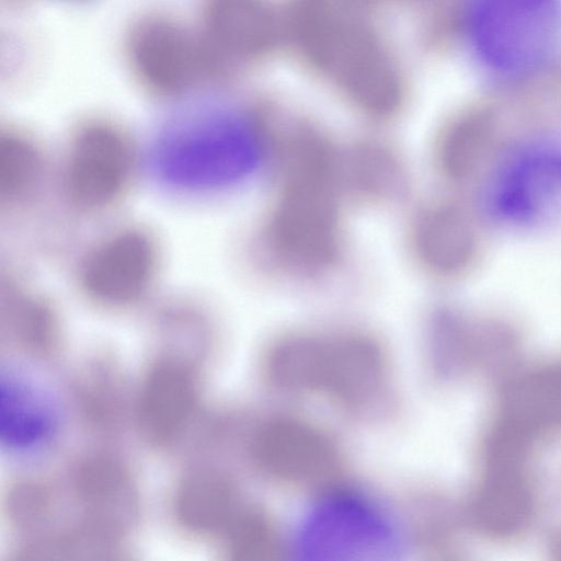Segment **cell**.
<instances>
[{
  "instance_id": "6da1fadb",
  "label": "cell",
  "mask_w": 561,
  "mask_h": 561,
  "mask_svg": "<svg viewBox=\"0 0 561 561\" xmlns=\"http://www.w3.org/2000/svg\"><path fill=\"white\" fill-rule=\"evenodd\" d=\"M282 145V179L266 241L286 266L319 272L330 267L341 251L337 152L309 130Z\"/></svg>"
},
{
  "instance_id": "7a4b0ae2",
  "label": "cell",
  "mask_w": 561,
  "mask_h": 561,
  "mask_svg": "<svg viewBox=\"0 0 561 561\" xmlns=\"http://www.w3.org/2000/svg\"><path fill=\"white\" fill-rule=\"evenodd\" d=\"M263 373L277 390L322 398L360 415L380 412L391 396L388 357L360 333L286 335L266 352Z\"/></svg>"
},
{
  "instance_id": "3957f363",
  "label": "cell",
  "mask_w": 561,
  "mask_h": 561,
  "mask_svg": "<svg viewBox=\"0 0 561 561\" xmlns=\"http://www.w3.org/2000/svg\"><path fill=\"white\" fill-rule=\"evenodd\" d=\"M463 18L472 51L503 79L536 73L559 46L560 0H469Z\"/></svg>"
},
{
  "instance_id": "277c9868",
  "label": "cell",
  "mask_w": 561,
  "mask_h": 561,
  "mask_svg": "<svg viewBox=\"0 0 561 561\" xmlns=\"http://www.w3.org/2000/svg\"><path fill=\"white\" fill-rule=\"evenodd\" d=\"M304 19L306 44L316 59L362 110L387 116L400 103V88L370 34L346 2L312 1Z\"/></svg>"
},
{
  "instance_id": "5b68a950",
  "label": "cell",
  "mask_w": 561,
  "mask_h": 561,
  "mask_svg": "<svg viewBox=\"0 0 561 561\" xmlns=\"http://www.w3.org/2000/svg\"><path fill=\"white\" fill-rule=\"evenodd\" d=\"M249 454L268 479L295 488H328L343 470L334 439L314 424L296 417H273L253 432Z\"/></svg>"
},
{
  "instance_id": "8992f818",
  "label": "cell",
  "mask_w": 561,
  "mask_h": 561,
  "mask_svg": "<svg viewBox=\"0 0 561 561\" xmlns=\"http://www.w3.org/2000/svg\"><path fill=\"white\" fill-rule=\"evenodd\" d=\"M135 167L129 138L117 127L89 123L75 135L66 167V188L73 203L101 208L127 187Z\"/></svg>"
},
{
  "instance_id": "52a82bcc",
  "label": "cell",
  "mask_w": 561,
  "mask_h": 561,
  "mask_svg": "<svg viewBox=\"0 0 561 561\" xmlns=\"http://www.w3.org/2000/svg\"><path fill=\"white\" fill-rule=\"evenodd\" d=\"M158 267L154 241L138 229L121 230L100 242L84 260L80 282L94 300L124 305L142 296Z\"/></svg>"
},
{
  "instance_id": "ba28073f",
  "label": "cell",
  "mask_w": 561,
  "mask_h": 561,
  "mask_svg": "<svg viewBox=\"0 0 561 561\" xmlns=\"http://www.w3.org/2000/svg\"><path fill=\"white\" fill-rule=\"evenodd\" d=\"M198 401L195 370L176 356H164L148 370L137 400V422L156 447L173 444L188 426Z\"/></svg>"
},
{
  "instance_id": "9c48e42d",
  "label": "cell",
  "mask_w": 561,
  "mask_h": 561,
  "mask_svg": "<svg viewBox=\"0 0 561 561\" xmlns=\"http://www.w3.org/2000/svg\"><path fill=\"white\" fill-rule=\"evenodd\" d=\"M73 485L82 524L115 545L138 512V493L127 468L108 455L90 456L78 466Z\"/></svg>"
},
{
  "instance_id": "30bf717a",
  "label": "cell",
  "mask_w": 561,
  "mask_h": 561,
  "mask_svg": "<svg viewBox=\"0 0 561 561\" xmlns=\"http://www.w3.org/2000/svg\"><path fill=\"white\" fill-rule=\"evenodd\" d=\"M419 261L444 276L458 275L471 266L479 251V233L472 218L451 204L423 208L411 229Z\"/></svg>"
},
{
  "instance_id": "8fae6325",
  "label": "cell",
  "mask_w": 561,
  "mask_h": 561,
  "mask_svg": "<svg viewBox=\"0 0 561 561\" xmlns=\"http://www.w3.org/2000/svg\"><path fill=\"white\" fill-rule=\"evenodd\" d=\"M244 505L232 479L208 465L188 470L178 483L173 500L179 524L195 535H222Z\"/></svg>"
},
{
  "instance_id": "7c38bea8",
  "label": "cell",
  "mask_w": 561,
  "mask_h": 561,
  "mask_svg": "<svg viewBox=\"0 0 561 561\" xmlns=\"http://www.w3.org/2000/svg\"><path fill=\"white\" fill-rule=\"evenodd\" d=\"M193 44L174 24L148 22L134 36V61L149 85L175 91L186 85L197 70L198 51Z\"/></svg>"
},
{
  "instance_id": "4fadbf2b",
  "label": "cell",
  "mask_w": 561,
  "mask_h": 561,
  "mask_svg": "<svg viewBox=\"0 0 561 561\" xmlns=\"http://www.w3.org/2000/svg\"><path fill=\"white\" fill-rule=\"evenodd\" d=\"M495 425L531 444L561 426V369L530 374L511 387Z\"/></svg>"
},
{
  "instance_id": "5bb4252c",
  "label": "cell",
  "mask_w": 561,
  "mask_h": 561,
  "mask_svg": "<svg viewBox=\"0 0 561 561\" xmlns=\"http://www.w3.org/2000/svg\"><path fill=\"white\" fill-rule=\"evenodd\" d=\"M496 208L506 217L534 219L561 206V159L538 156L514 165L497 184Z\"/></svg>"
},
{
  "instance_id": "9a60e30c",
  "label": "cell",
  "mask_w": 561,
  "mask_h": 561,
  "mask_svg": "<svg viewBox=\"0 0 561 561\" xmlns=\"http://www.w3.org/2000/svg\"><path fill=\"white\" fill-rule=\"evenodd\" d=\"M363 499L337 496L330 499L310 526L309 535L322 545L324 551L373 550L385 543L389 536L382 516H379Z\"/></svg>"
},
{
  "instance_id": "2e32d148",
  "label": "cell",
  "mask_w": 561,
  "mask_h": 561,
  "mask_svg": "<svg viewBox=\"0 0 561 561\" xmlns=\"http://www.w3.org/2000/svg\"><path fill=\"white\" fill-rule=\"evenodd\" d=\"M337 173L342 191L366 201H387L404 188L401 164L387 148L362 142L337 153Z\"/></svg>"
},
{
  "instance_id": "e0dca14e",
  "label": "cell",
  "mask_w": 561,
  "mask_h": 561,
  "mask_svg": "<svg viewBox=\"0 0 561 561\" xmlns=\"http://www.w3.org/2000/svg\"><path fill=\"white\" fill-rule=\"evenodd\" d=\"M495 127L492 117L481 112L455 121L438 140L442 171L454 181H466L479 173L501 142Z\"/></svg>"
},
{
  "instance_id": "ac0fdd59",
  "label": "cell",
  "mask_w": 561,
  "mask_h": 561,
  "mask_svg": "<svg viewBox=\"0 0 561 561\" xmlns=\"http://www.w3.org/2000/svg\"><path fill=\"white\" fill-rule=\"evenodd\" d=\"M225 551L232 560H265L278 551L279 540L264 511L245 504L222 534Z\"/></svg>"
},
{
  "instance_id": "d6986e66",
  "label": "cell",
  "mask_w": 561,
  "mask_h": 561,
  "mask_svg": "<svg viewBox=\"0 0 561 561\" xmlns=\"http://www.w3.org/2000/svg\"><path fill=\"white\" fill-rule=\"evenodd\" d=\"M1 437L9 444L26 446L42 438L49 428L47 411L22 387L2 385Z\"/></svg>"
},
{
  "instance_id": "ffe728a7",
  "label": "cell",
  "mask_w": 561,
  "mask_h": 561,
  "mask_svg": "<svg viewBox=\"0 0 561 561\" xmlns=\"http://www.w3.org/2000/svg\"><path fill=\"white\" fill-rule=\"evenodd\" d=\"M9 333L25 351L47 355L58 341L57 323L42 301L25 299L13 304L7 316Z\"/></svg>"
},
{
  "instance_id": "44dd1931",
  "label": "cell",
  "mask_w": 561,
  "mask_h": 561,
  "mask_svg": "<svg viewBox=\"0 0 561 561\" xmlns=\"http://www.w3.org/2000/svg\"><path fill=\"white\" fill-rule=\"evenodd\" d=\"M38 159L33 146L15 135L0 140V192L4 197H16L33 183Z\"/></svg>"
}]
</instances>
